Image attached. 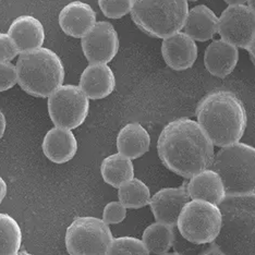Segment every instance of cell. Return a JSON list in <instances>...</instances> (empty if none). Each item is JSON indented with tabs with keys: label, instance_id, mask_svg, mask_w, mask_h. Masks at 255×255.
<instances>
[{
	"label": "cell",
	"instance_id": "1",
	"mask_svg": "<svg viewBox=\"0 0 255 255\" xmlns=\"http://www.w3.org/2000/svg\"><path fill=\"white\" fill-rule=\"evenodd\" d=\"M159 159L168 169L183 178H192L210 168L214 144L198 121L179 118L168 124L157 141Z\"/></svg>",
	"mask_w": 255,
	"mask_h": 255
},
{
	"label": "cell",
	"instance_id": "2",
	"mask_svg": "<svg viewBox=\"0 0 255 255\" xmlns=\"http://www.w3.org/2000/svg\"><path fill=\"white\" fill-rule=\"evenodd\" d=\"M196 118L212 143L219 147L239 142L248 125L243 103L235 93L225 90L203 97L196 108Z\"/></svg>",
	"mask_w": 255,
	"mask_h": 255
},
{
	"label": "cell",
	"instance_id": "3",
	"mask_svg": "<svg viewBox=\"0 0 255 255\" xmlns=\"http://www.w3.org/2000/svg\"><path fill=\"white\" fill-rule=\"evenodd\" d=\"M222 227L212 245L225 255H255V193L226 195Z\"/></svg>",
	"mask_w": 255,
	"mask_h": 255
},
{
	"label": "cell",
	"instance_id": "4",
	"mask_svg": "<svg viewBox=\"0 0 255 255\" xmlns=\"http://www.w3.org/2000/svg\"><path fill=\"white\" fill-rule=\"evenodd\" d=\"M18 84L27 94L49 97L65 80V68L55 51L40 47L21 54L16 61Z\"/></svg>",
	"mask_w": 255,
	"mask_h": 255
},
{
	"label": "cell",
	"instance_id": "5",
	"mask_svg": "<svg viewBox=\"0 0 255 255\" xmlns=\"http://www.w3.org/2000/svg\"><path fill=\"white\" fill-rule=\"evenodd\" d=\"M188 12V0H133L130 13L142 32L164 39L181 32Z\"/></svg>",
	"mask_w": 255,
	"mask_h": 255
},
{
	"label": "cell",
	"instance_id": "6",
	"mask_svg": "<svg viewBox=\"0 0 255 255\" xmlns=\"http://www.w3.org/2000/svg\"><path fill=\"white\" fill-rule=\"evenodd\" d=\"M211 167L222 179L227 195L255 193V147L239 142L222 147Z\"/></svg>",
	"mask_w": 255,
	"mask_h": 255
},
{
	"label": "cell",
	"instance_id": "7",
	"mask_svg": "<svg viewBox=\"0 0 255 255\" xmlns=\"http://www.w3.org/2000/svg\"><path fill=\"white\" fill-rule=\"evenodd\" d=\"M177 227L187 240L198 245H210L216 239L222 227V212L213 203L189 201L179 215Z\"/></svg>",
	"mask_w": 255,
	"mask_h": 255
},
{
	"label": "cell",
	"instance_id": "8",
	"mask_svg": "<svg viewBox=\"0 0 255 255\" xmlns=\"http://www.w3.org/2000/svg\"><path fill=\"white\" fill-rule=\"evenodd\" d=\"M112 241L108 225L96 217H77L66 233L69 255H106Z\"/></svg>",
	"mask_w": 255,
	"mask_h": 255
},
{
	"label": "cell",
	"instance_id": "9",
	"mask_svg": "<svg viewBox=\"0 0 255 255\" xmlns=\"http://www.w3.org/2000/svg\"><path fill=\"white\" fill-rule=\"evenodd\" d=\"M90 101L77 85H61L48 97L49 117L56 127L72 130L89 115Z\"/></svg>",
	"mask_w": 255,
	"mask_h": 255
},
{
	"label": "cell",
	"instance_id": "10",
	"mask_svg": "<svg viewBox=\"0 0 255 255\" xmlns=\"http://www.w3.org/2000/svg\"><path fill=\"white\" fill-rule=\"evenodd\" d=\"M220 39L247 49L255 35V13L247 4L228 5L218 19Z\"/></svg>",
	"mask_w": 255,
	"mask_h": 255
},
{
	"label": "cell",
	"instance_id": "11",
	"mask_svg": "<svg viewBox=\"0 0 255 255\" xmlns=\"http://www.w3.org/2000/svg\"><path fill=\"white\" fill-rule=\"evenodd\" d=\"M81 43L83 54L90 63L107 65L119 50L118 33L112 23L106 21L96 22Z\"/></svg>",
	"mask_w": 255,
	"mask_h": 255
},
{
	"label": "cell",
	"instance_id": "12",
	"mask_svg": "<svg viewBox=\"0 0 255 255\" xmlns=\"http://www.w3.org/2000/svg\"><path fill=\"white\" fill-rule=\"evenodd\" d=\"M190 200L187 185L166 188L159 190L150 198L149 206L156 222L173 227L177 225L182 208Z\"/></svg>",
	"mask_w": 255,
	"mask_h": 255
},
{
	"label": "cell",
	"instance_id": "13",
	"mask_svg": "<svg viewBox=\"0 0 255 255\" xmlns=\"http://www.w3.org/2000/svg\"><path fill=\"white\" fill-rule=\"evenodd\" d=\"M161 54L166 65L176 71L188 70L198 59V45L184 32L166 37L161 44Z\"/></svg>",
	"mask_w": 255,
	"mask_h": 255
},
{
	"label": "cell",
	"instance_id": "14",
	"mask_svg": "<svg viewBox=\"0 0 255 255\" xmlns=\"http://www.w3.org/2000/svg\"><path fill=\"white\" fill-rule=\"evenodd\" d=\"M96 24V12L89 3L72 1L59 13V25L67 35L82 38Z\"/></svg>",
	"mask_w": 255,
	"mask_h": 255
},
{
	"label": "cell",
	"instance_id": "15",
	"mask_svg": "<svg viewBox=\"0 0 255 255\" xmlns=\"http://www.w3.org/2000/svg\"><path fill=\"white\" fill-rule=\"evenodd\" d=\"M79 88L89 100H103L116 88L115 74L108 65L90 63L81 74Z\"/></svg>",
	"mask_w": 255,
	"mask_h": 255
},
{
	"label": "cell",
	"instance_id": "16",
	"mask_svg": "<svg viewBox=\"0 0 255 255\" xmlns=\"http://www.w3.org/2000/svg\"><path fill=\"white\" fill-rule=\"evenodd\" d=\"M8 34L19 50V54L28 53L43 47L45 30L42 22L32 15H20L14 19Z\"/></svg>",
	"mask_w": 255,
	"mask_h": 255
},
{
	"label": "cell",
	"instance_id": "17",
	"mask_svg": "<svg viewBox=\"0 0 255 255\" xmlns=\"http://www.w3.org/2000/svg\"><path fill=\"white\" fill-rule=\"evenodd\" d=\"M239 60V50L223 39H215L207 46L204 54L206 70L216 78L224 79L233 73Z\"/></svg>",
	"mask_w": 255,
	"mask_h": 255
},
{
	"label": "cell",
	"instance_id": "18",
	"mask_svg": "<svg viewBox=\"0 0 255 255\" xmlns=\"http://www.w3.org/2000/svg\"><path fill=\"white\" fill-rule=\"evenodd\" d=\"M43 153L55 164H65L71 160L78 150V141L69 129L55 127L43 140Z\"/></svg>",
	"mask_w": 255,
	"mask_h": 255
},
{
	"label": "cell",
	"instance_id": "19",
	"mask_svg": "<svg viewBox=\"0 0 255 255\" xmlns=\"http://www.w3.org/2000/svg\"><path fill=\"white\" fill-rule=\"evenodd\" d=\"M187 190L192 200L206 201L215 205H219L227 195L222 179L213 169H205L190 178Z\"/></svg>",
	"mask_w": 255,
	"mask_h": 255
},
{
	"label": "cell",
	"instance_id": "20",
	"mask_svg": "<svg viewBox=\"0 0 255 255\" xmlns=\"http://www.w3.org/2000/svg\"><path fill=\"white\" fill-rule=\"evenodd\" d=\"M218 19L207 5H196L189 10L182 30L194 40L206 42L218 33Z\"/></svg>",
	"mask_w": 255,
	"mask_h": 255
},
{
	"label": "cell",
	"instance_id": "21",
	"mask_svg": "<svg viewBox=\"0 0 255 255\" xmlns=\"http://www.w3.org/2000/svg\"><path fill=\"white\" fill-rule=\"evenodd\" d=\"M149 146L150 136L145 128L140 124H128L118 133V153L131 160L143 156L149 149Z\"/></svg>",
	"mask_w": 255,
	"mask_h": 255
},
{
	"label": "cell",
	"instance_id": "22",
	"mask_svg": "<svg viewBox=\"0 0 255 255\" xmlns=\"http://www.w3.org/2000/svg\"><path fill=\"white\" fill-rule=\"evenodd\" d=\"M101 172L104 181L114 188H120L127 181L134 178L132 160L120 153L113 154L103 160Z\"/></svg>",
	"mask_w": 255,
	"mask_h": 255
},
{
	"label": "cell",
	"instance_id": "23",
	"mask_svg": "<svg viewBox=\"0 0 255 255\" xmlns=\"http://www.w3.org/2000/svg\"><path fill=\"white\" fill-rule=\"evenodd\" d=\"M173 238H175V230L171 226L157 222L149 225L144 230L142 241L149 253L161 255L168 253L172 248Z\"/></svg>",
	"mask_w": 255,
	"mask_h": 255
},
{
	"label": "cell",
	"instance_id": "24",
	"mask_svg": "<svg viewBox=\"0 0 255 255\" xmlns=\"http://www.w3.org/2000/svg\"><path fill=\"white\" fill-rule=\"evenodd\" d=\"M119 202L126 208H141L149 204L150 192L147 185L140 179L132 178L118 190Z\"/></svg>",
	"mask_w": 255,
	"mask_h": 255
},
{
	"label": "cell",
	"instance_id": "25",
	"mask_svg": "<svg viewBox=\"0 0 255 255\" xmlns=\"http://www.w3.org/2000/svg\"><path fill=\"white\" fill-rule=\"evenodd\" d=\"M22 242L20 226L8 214L0 213V255H15Z\"/></svg>",
	"mask_w": 255,
	"mask_h": 255
},
{
	"label": "cell",
	"instance_id": "26",
	"mask_svg": "<svg viewBox=\"0 0 255 255\" xmlns=\"http://www.w3.org/2000/svg\"><path fill=\"white\" fill-rule=\"evenodd\" d=\"M106 255H149V251L137 238L119 237L113 239Z\"/></svg>",
	"mask_w": 255,
	"mask_h": 255
},
{
	"label": "cell",
	"instance_id": "27",
	"mask_svg": "<svg viewBox=\"0 0 255 255\" xmlns=\"http://www.w3.org/2000/svg\"><path fill=\"white\" fill-rule=\"evenodd\" d=\"M133 0H98L104 15L109 19H121L131 12Z\"/></svg>",
	"mask_w": 255,
	"mask_h": 255
},
{
	"label": "cell",
	"instance_id": "28",
	"mask_svg": "<svg viewBox=\"0 0 255 255\" xmlns=\"http://www.w3.org/2000/svg\"><path fill=\"white\" fill-rule=\"evenodd\" d=\"M172 248L176 253L180 255H200L205 249V245H198V243L191 242L182 237L179 231L178 233L175 231Z\"/></svg>",
	"mask_w": 255,
	"mask_h": 255
},
{
	"label": "cell",
	"instance_id": "29",
	"mask_svg": "<svg viewBox=\"0 0 255 255\" xmlns=\"http://www.w3.org/2000/svg\"><path fill=\"white\" fill-rule=\"evenodd\" d=\"M18 83L16 67L11 62L0 61V92L12 89Z\"/></svg>",
	"mask_w": 255,
	"mask_h": 255
},
{
	"label": "cell",
	"instance_id": "30",
	"mask_svg": "<svg viewBox=\"0 0 255 255\" xmlns=\"http://www.w3.org/2000/svg\"><path fill=\"white\" fill-rule=\"evenodd\" d=\"M127 217V208L120 202H110L104 208L103 220L107 225L123 223Z\"/></svg>",
	"mask_w": 255,
	"mask_h": 255
},
{
	"label": "cell",
	"instance_id": "31",
	"mask_svg": "<svg viewBox=\"0 0 255 255\" xmlns=\"http://www.w3.org/2000/svg\"><path fill=\"white\" fill-rule=\"evenodd\" d=\"M19 55V50L7 33H0V61L11 62Z\"/></svg>",
	"mask_w": 255,
	"mask_h": 255
},
{
	"label": "cell",
	"instance_id": "32",
	"mask_svg": "<svg viewBox=\"0 0 255 255\" xmlns=\"http://www.w3.org/2000/svg\"><path fill=\"white\" fill-rule=\"evenodd\" d=\"M200 255H225V254L220 251L219 249H217L215 246L212 245L210 247L205 248Z\"/></svg>",
	"mask_w": 255,
	"mask_h": 255
},
{
	"label": "cell",
	"instance_id": "33",
	"mask_svg": "<svg viewBox=\"0 0 255 255\" xmlns=\"http://www.w3.org/2000/svg\"><path fill=\"white\" fill-rule=\"evenodd\" d=\"M5 194H7V183L0 177V204L5 198Z\"/></svg>",
	"mask_w": 255,
	"mask_h": 255
},
{
	"label": "cell",
	"instance_id": "34",
	"mask_svg": "<svg viewBox=\"0 0 255 255\" xmlns=\"http://www.w3.org/2000/svg\"><path fill=\"white\" fill-rule=\"evenodd\" d=\"M247 49H248V51H249V55H250V58H251L252 62L254 63V66H255V35H254V37L252 38L251 43H250V45L248 46Z\"/></svg>",
	"mask_w": 255,
	"mask_h": 255
},
{
	"label": "cell",
	"instance_id": "35",
	"mask_svg": "<svg viewBox=\"0 0 255 255\" xmlns=\"http://www.w3.org/2000/svg\"><path fill=\"white\" fill-rule=\"evenodd\" d=\"M5 127H7V121H5L4 115L1 112V109H0V138H1L3 136V134H4Z\"/></svg>",
	"mask_w": 255,
	"mask_h": 255
},
{
	"label": "cell",
	"instance_id": "36",
	"mask_svg": "<svg viewBox=\"0 0 255 255\" xmlns=\"http://www.w3.org/2000/svg\"><path fill=\"white\" fill-rule=\"evenodd\" d=\"M226 3H228L229 5H234V4H245L248 0H224Z\"/></svg>",
	"mask_w": 255,
	"mask_h": 255
},
{
	"label": "cell",
	"instance_id": "37",
	"mask_svg": "<svg viewBox=\"0 0 255 255\" xmlns=\"http://www.w3.org/2000/svg\"><path fill=\"white\" fill-rule=\"evenodd\" d=\"M247 2H248V7L255 13V0H248Z\"/></svg>",
	"mask_w": 255,
	"mask_h": 255
},
{
	"label": "cell",
	"instance_id": "38",
	"mask_svg": "<svg viewBox=\"0 0 255 255\" xmlns=\"http://www.w3.org/2000/svg\"><path fill=\"white\" fill-rule=\"evenodd\" d=\"M15 255H32V254H30V253H27V252H25V251H19L18 253H16Z\"/></svg>",
	"mask_w": 255,
	"mask_h": 255
},
{
	"label": "cell",
	"instance_id": "39",
	"mask_svg": "<svg viewBox=\"0 0 255 255\" xmlns=\"http://www.w3.org/2000/svg\"><path fill=\"white\" fill-rule=\"evenodd\" d=\"M161 255H180V254L173 252V253H165V254H161Z\"/></svg>",
	"mask_w": 255,
	"mask_h": 255
},
{
	"label": "cell",
	"instance_id": "40",
	"mask_svg": "<svg viewBox=\"0 0 255 255\" xmlns=\"http://www.w3.org/2000/svg\"><path fill=\"white\" fill-rule=\"evenodd\" d=\"M190 1H198V0H190Z\"/></svg>",
	"mask_w": 255,
	"mask_h": 255
}]
</instances>
